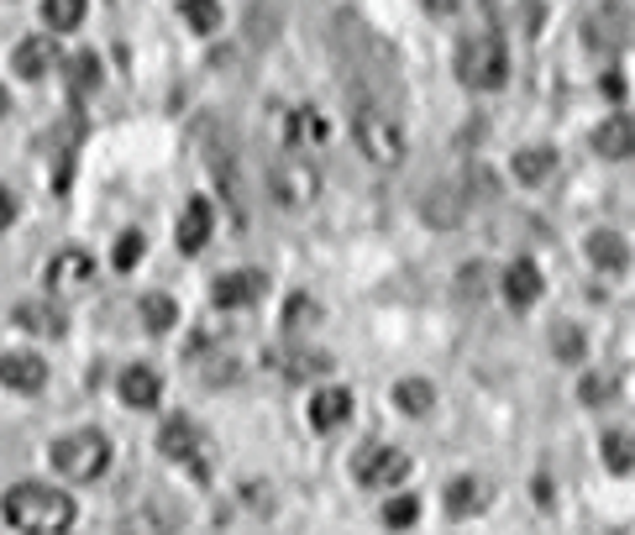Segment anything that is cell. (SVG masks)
<instances>
[{
	"label": "cell",
	"mask_w": 635,
	"mask_h": 535,
	"mask_svg": "<svg viewBox=\"0 0 635 535\" xmlns=\"http://www.w3.org/2000/svg\"><path fill=\"white\" fill-rule=\"evenodd\" d=\"M0 515H6V525L21 535H69V525H74V498L63 494V488H53V483H17V488H6V498H0Z\"/></svg>",
	"instance_id": "cell-1"
},
{
	"label": "cell",
	"mask_w": 635,
	"mask_h": 535,
	"mask_svg": "<svg viewBox=\"0 0 635 535\" xmlns=\"http://www.w3.org/2000/svg\"><path fill=\"white\" fill-rule=\"evenodd\" d=\"M352 137H358V153L373 163V168H399V163H404V126H399L395 111H383L373 100H358Z\"/></svg>",
	"instance_id": "cell-2"
},
{
	"label": "cell",
	"mask_w": 635,
	"mask_h": 535,
	"mask_svg": "<svg viewBox=\"0 0 635 535\" xmlns=\"http://www.w3.org/2000/svg\"><path fill=\"white\" fill-rule=\"evenodd\" d=\"M457 80L468 84V90H504L510 80V48L499 32H468V38L457 42Z\"/></svg>",
	"instance_id": "cell-3"
},
{
	"label": "cell",
	"mask_w": 635,
	"mask_h": 535,
	"mask_svg": "<svg viewBox=\"0 0 635 535\" xmlns=\"http://www.w3.org/2000/svg\"><path fill=\"white\" fill-rule=\"evenodd\" d=\"M48 462L63 483H100L105 467H111V441L100 431H69L48 446Z\"/></svg>",
	"instance_id": "cell-4"
},
{
	"label": "cell",
	"mask_w": 635,
	"mask_h": 535,
	"mask_svg": "<svg viewBox=\"0 0 635 535\" xmlns=\"http://www.w3.org/2000/svg\"><path fill=\"white\" fill-rule=\"evenodd\" d=\"M268 195H274L278 210H310V205H316V195H320L316 163L305 158L299 147L278 153V158L268 163Z\"/></svg>",
	"instance_id": "cell-5"
},
{
	"label": "cell",
	"mask_w": 635,
	"mask_h": 535,
	"mask_svg": "<svg viewBox=\"0 0 635 535\" xmlns=\"http://www.w3.org/2000/svg\"><path fill=\"white\" fill-rule=\"evenodd\" d=\"M631 38H635V21L619 0H604V6H594V11L583 17V48H588V53L615 59V53L631 48Z\"/></svg>",
	"instance_id": "cell-6"
},
{
	"label": "cell",
	"mask_w": 635,
	"mask_h": 535,
	"mask_svg": "<svg viewBox=\"0 0 635 535\" xmlns=\"http://www.w3.org/2000/svg\"><path fill=\"white\" fill-rule=\"evenodd\" d=\"M158 452L168 456V462H184L195 477L211 473V436L199 431L190 415H168L158 431Z\"/></svg>",
	"instance_id": "cell-7"
},
{
	"label": "cell",
	"mask_w": 635,
	"mask_h": 535,
	"mask_svg": "<svg viewBox=\"0 0 635 535\" xmlns=\"http://www.w3.org/2000/svg\"><path fill=\"white\" fill-rule=\"evenodd\" d=\"M404 473H410V456L399 452V446H383V441L358 446V456H352V477H358L362 488H399Z\"/></svg>",
	"instance_id": "cell-8"
},
{
	"label": "cell",
	"mask_w": 635,
	"mask_h": 535,
	"mask_svg": "<svg viewBox=\"0 0 635 535\" xmlns=\"http://www.w3.org/2000/svg\"><path fill=\"white\" fill-rule=\"evenodd\" d=\"M100 278V268H95V258L90 253H80V247H63L59 258L48 263V289L53 295H90V284Z\"/></svg>",
	"instance_id": "cell-9"
},
{
	"label": "cell",
	"mask_w": 635,
	"mask_h": 535,
	"mask_svg": "<svg viewBox=\"0 0 635 535\" xmlns=\"http://www.w3.org/2000/svg\"><path fill=\"white\" fill-rule=\"evenodd\" d=\"M263 295H268V274H258V268H237V274H221L211 284V299H216L221 310H247Z\"/></svg>",
	"instance_id": "cell-10"
},
{
	"label": "cell",
	"mask_w": 635,
	"mask_h": 535,
	"mask_svg": "<svg viewBox=\"0 0 635 535\" xmlns=\"http://www.w3.org/2000/svg\"><path fill=\"white\" fill-rule=\"evenodd\" d=\"M116 394H121V404H126V410H153V404L163 399L158 368H147V362H132V368L116 378Z\"/></svg>",
	"instance_id": "cell-11"
},
{
	"label": "cell",
	"mask_w": 635,
	"mask_h": 535,
	"mask_svg": "<svg viewBox=\"0 0 635 535\" xmlns=\"http://www.w3.org/2000/svg\"><path fill=\"white\" fill-rule=\"evenodd\" d=\"M499 289H504V299H510L515 310H531L541 299V289H546V278H541V268L531 258H515L504 268V278H499Z\"/></svg>",
	"instance_id": "cell-12"
},
{
	"label": "cell",
	"mask_w": 635,
	"mask_h": 535,
	"mask_svg": "<svg viewBox=\"0 0 635 535\" xmlns=\"http://www.w3.org/2000/svg\"><path fill=\"white\" fill-rule=\"evenodd\" d=\"M0 383L17 389V394H38L48 383V362L38 352H6L0 357Z\"/></svg>",
	"instance_id": "cell-13"
},
{
	"label": "cell",
	"mask_w": 635,
	"mask_h": 535,
	"mask_svg": "<svg viewBox=\"0 0 635 535\" xmlns=\"http://www.w3.org/2000/svg\"><path fill=\"white\" fill-rule=\"evenodd\" d=\"M211 232H216V210H211V199L195 195L190 205H184L180 216V253H205V241H211Z\"/></svg>",
	"instance_id": "cell-14"
},
{
	"label": "cell",
	"mask_w": 635,
	"mask_h": 535,
	"mask_svg": "<svg viewBox=\"0 0 635 535\" xmlns=\"http://www.w3.org/2000/svg\"><path fill=\"white\" fill-rule=\"evenodd\" d=\"M594 153L598 158H610V163L635 158V121L631 116H604L594 126Z\"/></svg>",
	"instance_id": "cell-15"
},
{
	"label": "cell",
	"mask_w": 635,
	"mask_h": 535,
	"mask_svg": "<svg viewBox=\"0 0 635 535\" xmlns=\"http://www.w3.org/2000/svg\"><path fill=\"white\" fill-rule=\"evenodd\" d=\"M59 63V42L53 38H21L17 42V53H11V69H17V80H42L48 69Z\"/></svg>",
	"instance_id": "cell-16"
},
{
	"label": "cell",
	"mask_w": 635,
	"mask_h": 535,
	"mask_svg": "<svg viewBox=\"0 0 635 535\" xmlns=\"http://www.w3.org/2000/svg\"><path fill=\"white\" fill-rule=\"evenodd\" d=\"M347 420H352V389H320V394L310 399V425H316L320 436L341 431Z\"/></svg>",
	"instance_id": "cell-17"
},
{
	"label": "cell",
	"mask_w": 635,
	"mask_h": 535,
	"mask_svg": "<svg viewBox=\"0 0 635 535\" xmlns=\"http://www.w3.org/2000/svg\"><path fill=\"white\" fill-rule=\"evenodd\" d=\"M11 320H17L21 331H32V337H63V310L59 305H48V299H21L17 310H11Z\"/></svg>",
	"instance_id": "cell-18"
},
{
	"label": "cell",
	"mask_w": 635,
	"mask_h": 535,
	"mask_svg": "<svg viewBox=\"0 0 635 535\" xmlns=\"http://www.w3.org/2000/svg\"><path fill=\"white\" fill-rule=\"evenodd\" d=\"M489 483L483 477H452L447 483V515L452 519H468V515H483L489 510Z\"/></svg>",
	"instance_id": "cell-19"
},
{
	"label": "cell",
	"mask_w": 635,
	"mask_h": 535,
	"mask_svg": "<svg viewBox=\"0 0 635 535\" xmlns=\"http://www.w3.org/2000/svg\"><path fill=\"white\" fill-rule=\"evenodd\" d=\"M583 253H588V263L604 268V274H625V268H631V241L619 237V232H594V237L583 241Z\"/></svg>",
	"instance_id": "cell-20"
},
{
	"label": "cell",
	"mask_w": 635,
	"mask_h": 535,
	"mask_svg": "<svg viewBox=\"0 0 635 535\" xmlns=\"http://www.w3.org/2000/svg\"><path fill=\"white\" fill-rule=\"evenodd\" d=\"M326 142V116L320 111H310V105H299V111H289V147H320Z\"/></svg>",
	"instance_id": "cell-21"
},
{
	"label": "cell",
	"mask_w": 635,
	"mask_h": 535,
	"mask_svg": "<svg viewBox=\"0 0 635 535\" xmlns=\"http://www.w3.org/2000/svg\"><path fill=\"white\" fill-rule=\"evenodd\" d=\"M556 174V153L552 147H520L515 153V178L520 184H546Z\"/></svg>",
	"instance_id": "cell-22"
},
{
	"label": "cell",
	"mask_w": 635,
	"mask_h": 535,
	"mask_svg": "<svg viewBox=\"0 0 635 535\" xmlns=\"http://www.w3.org/2000/svg\"><path fill=\"white\" fill-rule=\"evenodd\" d=\"M137 316H142V326L153 331V337H163V331H174V320H180V305L168 295H142L137 299Z\"/></svg>",
	"instance_id": "cell-23"
},
{
	"label": "cell",
	"mask_w": 635,
	"mask_h": 535,
	"mask_svg": "<svg viewBox=\"0 0 635 535\" xmlns=\"http://www.w3.org/2000/svg\"><path fill=\"white\" fill-rule=\"evenodd\" d=\"M395 404L404 415H426L431 404H437V389L426 383V378H399L395 383Z\"/></svg>",
	"instance_id": "cell-24"
},
{
	"label": "cell",
	"mask_w": 635,
	"mask_h": 535,
	"mask_svg": "<svg viewBox=\"0 0 635 535\" xmlns=\"http://www.w3.org/2000/svg\"><path fill=\"white\" fill-rule=\"evenodd\" d=\"M604 467H610V473H631L635 467V436L631 431H610V436H604Z\"/></svg>",
	"instance_id": "cell-25"
},
{
	"label": "cell",
	"mask_w": 635,
	"mask_h": 535,
	"mask_svg": "<svg viewBox=\"0 0 635 535\" xmlns=\"http://www.w3.org/2000/svg\"><path fill=\"white\" fill-rule=\"evenodd\" d=\"M180 11H184V27L199 32V38H211V32L221 27V6H216V0H184Z\"/></svg>",
	"instance_id": "cell-26"
},
{
	"label": "cell",
	"mask_w": 635,
	"mask_h": 535,
	"mask_svg": "<svg viewBox=\"0 0 635 535\" xmlns=\"http://www.w3.org/2000/svg\"><path fill=\"white\" fill-rule=\"evenodd\" d=\"M95 84H100V53H74V59H69V90H74V95H90Z\"/></svg>",
	"instance_id": "cell-27"
},
{
	"label": "cell",
	"mask_w": 635,
	"mask_h": 535,
	"mask_svg": "<svg viewBox=\"0 0 635 535\" xmlns=\"http://www.w3.org/2000/svg\"><path fill=\"white\" fill-rule=\"evenodd\" d=\"M42 21L59 32H74L84 21V0H42Z\"/></svg>",
	"instance_id": "cell-28"
},
{
	"label": "cell",
	"mask_w": 635,
	"mask_h": 535,
	"mask_svg": "<svg viewBox=\"0 0 635 535\" xmlns=\"http://www.w3.org/2000/svg\"><path fill=\"white\" fill-rule=\"evenodd\" d=\"M142 253H147V237H142V232H121L116 253H111V268H116V274H132L142 263Z\"/></svg>",
	"instance_id": "cell-29"
},
{
	"label": "cell",
	"mask_w": 635,
	"mask_h": 535,
	"mask_svg": "<svg viewBox=\"0 0 635 535\" xmlns=\"http://www.w3.org/2000/svg\"><path fill=\"white\" fill-rule=\"evenodd\" d=\"M416 519H420V498L416 494H399V498L383 504V525H389V531H410Z\"/></svg>",
	"instance_id": "cell-30"
},
{
	"label": "cell",
	"mask_w": 635,
	"mask_h": 535,
	"mask_svg": "<svg viewBox=\"0 0 635 535\" xmlns=\"http://www.w3.org/2000/svg\"><path fill=\"white\" fill-rule=\"evenodd\" d=\"M615 389H619L615 373H588L583 383H577V399H583V404H610V399H615Z\"/></svg>",
	"instance_id": "cell-31"
},
{
	"label": "cell",
	"mask_w": 635,
	"mask_h": 535,
	"mask_svg": "<svg viewBox=\"0 0 635 535\" xmlns=\"http://www.w3.org/2000/svg\"><path fill=\"white\" fill-rule=\"evenodd\" d=\"M316 316H320V305H316L310 295H295L289 305H284V326H289V331H299V326H310Z\"/></svg>",
	"instance_id": "cell-32"
},
{
	"label": "cell",
	"mask_w": 635,
	"mask_h": 535,
	"mask_svg": "<svg viewBox=\"0 0 635 535\" xmlns=\"http://www.w3.org/2000/svg\"><path fill=\"white\" fill-rule=\"evenodd\" d=\"M326 368H331V357L326 352H295L284 362V373L289 378H310V373H326Z\"/></svg>",
	"instance_id": "cell-33"
},
{
	"label": "cell",
	"mask_w": 635,
	"mask_h": 535,
	"mask_svg": "<svg viewBox=\"0 0 635 535\" xmlns=\"http://www.w3.org/2000/svg\"><path fill=\"white\" fill-rule=\"evenodd\" d=\"M556 352H562V362H577V357H583V337H577L573 326H556Z\"/></svg>",
	"instance_id": "cell-34"
},
{
	"label": "cell",
	"mask_w": 635,
	"mask_h": 535,
	"mask_svg": "<svg viewBox=\"0 0 635 535\" xmlns=\"http://www.w3.org/2000/svg\"><path fill=\"white\" fill-rule=\"evenodd\" d=\"M11 220H17V195H11V189L0 184V232H6Z\"/></svg>",
	"instance_id": "cell-35"
},
{
	"label": "cell",
	"mask_w": 635,
	"mask_h": 535,
	"mask_svg": "<svg viewBox=\"0 0 635 535\" xmlns=\"http://www.w3.org/2000/svg\"><path fill=\"white\" fill-rule=\"evenodd\" d=\"M420 6H426V11H437V17H452L462 0H420Z\"/></svg>",
	"instance_id": "cell-36"
}]
</instances>
